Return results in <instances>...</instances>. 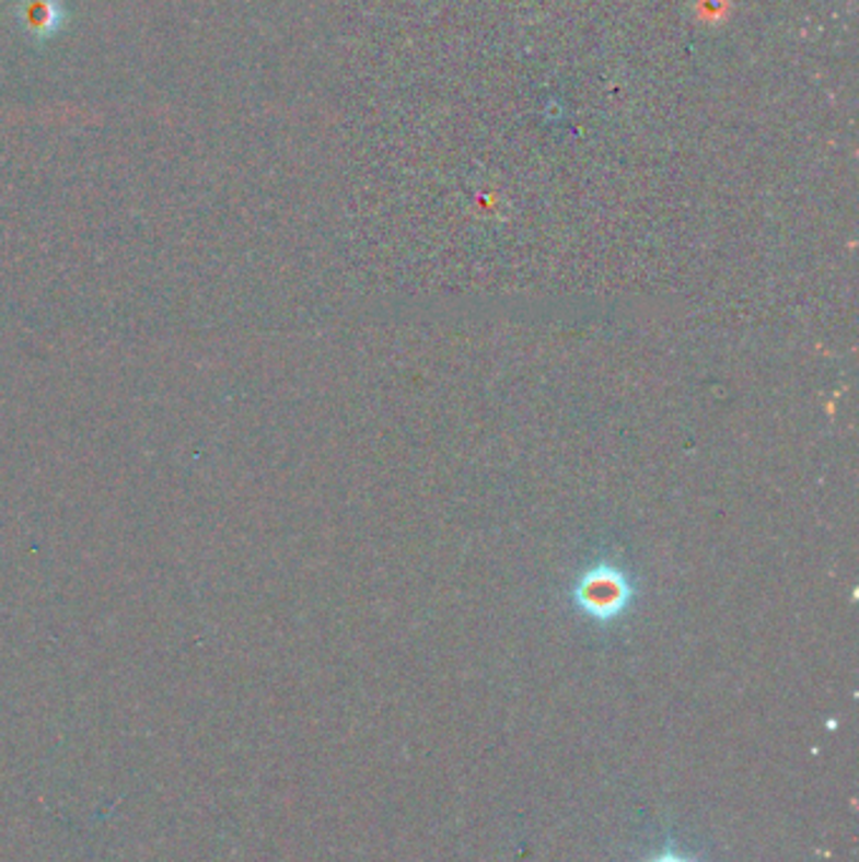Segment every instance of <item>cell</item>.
<instances>
[{
    "mask_svg": "<svg viewBox=\"0 0 859 862\" xmlns=\"http://www.w3.org/2000/svg\"><path fill=\"white\" fill-rule=\"evenodd\" d=\"M26 23L38 33H51L58 26L54 5L48 3V0H31L26 11Z\"/></svg>",
    "mask_w": 859,
    "mask_h": 862,
    "instance_id": "2",
    "label": "cell"
},
{
    "mask_svg": "<svg viewBox=\"0 0 859 862\" xmlns=\"http://www.w3.org/2000/svg\"><path fill=\"white\" fill-rule=\"evenodd\" d=\"M580 601L590 616L595 618H613L623 610L625 601H628V587H625L623 578L618 573H595L588 575L580 585Z\"/></svg>",
    "mask_w": 859,
    "mask_h": 862,
    "instance_id": "1",
    "label": "cell"
},
{
    "mask_svg": "<svg viewBox=\"0 0 859 862\" xmlns=\"http://www.w3.org/2000/svg\"><path fill=\"white\" fill-rule=\"evenodd\" d=\"M643 862H698L690 852L675 848L673 842H665L661 850H655L653 855H648Z\"/></svg>",
    "mask_w": 859,
    "mask_h": 862,
    "instance_id": "3",
    "label": "cell"
}]
</instances>
